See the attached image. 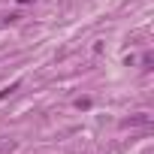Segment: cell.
<instances>
[{
  "label": "cell",
  "instance_id": "cell-3",
  "mask_svg": "<svg viewBox=\"0 0 154 154\" xmlns=\"http://www.w3.org/2000/svg\"><path fill=\"white\" fill-rule=\"evenodd\" d=\"M18 88H21V82H12V85H6L3 91H0V100H6V97H9V94H15Z\"/></svg>",
  "mask_w": 154,
  "mask_h": 154
},
{
  "label": "cell",
  "instance_id": "cell-1",
  "mask_svg": "<svg viewBox=\"0 0 154 154\" xmlns=\"http://www.w3.org/2000/svg\"><path fill=\"white\" fill-rule=\"evenodd\" d=\"M148 124H151V115L148 112H136V115H130V118L121 121V127H148Z\"/></svg>",
  "mask_w": 154,
  "mask_h": 154
},
{
  "label": "cell",
  "instance_id": "cell-4",
  "mask_svg": "<svg viewBox=\"0 0 154 154\" xmlns=\"http://www.w3.org/2000/svg\"><path fill=\"white\" fill-rule=\"evenodd\" d=\"M75 106H79V109H88V106H91V100H88V97H79V100H75Z\"/></svg>",
  "mask_w": 154,
  "mask_h": 154
},
{
  "label": "cell",
  "instance_id": "cell-2",
  "mask_svg": "<svg viewBox=\"0 0 154 154\" xmlns=\"http://www.w3.org/2000/svg\"><path fill=\"white\" fill-rule=\"evenodd\" d=\"M15 148H18V142H15V139H9V136L0 139V154H12Z\"/></svg>",
  "mask_w": 154,
  "mask_h": 154
},
{
  "label": "cell",
  "instance_id": "cell-5",
  "mask_svg": "<svg viewBox=\"0 0 154 154\" xmlns=\"http://www.w3.org/2000/svg\"><path fill=\"white\" fill-rule=\"evenodd\" d=\"M18 3H30V0H18Z\"/></svg>",
  "mask_w": 154,
  "mask_h": 154
}]
</instances>
